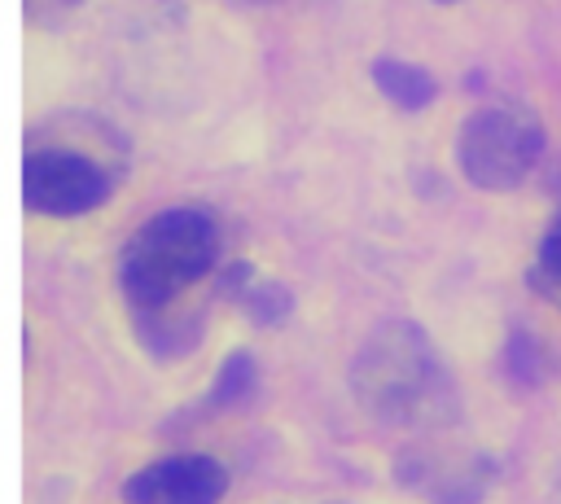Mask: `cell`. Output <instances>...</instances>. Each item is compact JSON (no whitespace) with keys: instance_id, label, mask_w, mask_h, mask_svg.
I'll return each instance as SVG.
<instances>
[{"instance_id":"6da1fadb","label":"cell","mask_w":561,"mask_h":504,"mask_svg":"<svg viewBox=\"0 0 561 504\" xmlns=\"http://www.w3.org/2000/svg\"><path fill=\"white\" fill-rule=\"evenodd\" d=\"M351 390L386 425H430L451 412V381L434 342L408 324H377L351 359Z\"/></svg>"},{"instance_id":"7a4b0ae2","label":"cell","mask_w":561,"mask_h":504,"mask_svg":"<svg viewBox=\"0 0 561 504\" xmlns=\"http://www.w3.org/2000/svg\"><path fill=\"white\" fill-rule=\"evenodd\" d=\"M215 224L193 206H175L131 232L118 259V285L140 316H153L193 289L215 267Z\"/></svg>"},{"instance_id":"3957f363","label":"cell","mask_w":561,"mask_h":504,"mask_svg":"<svg viewBox=\"0 0 561 504\" xmlns=\"http://www.w3.org/2000/svg\"><path fill=\"white\" fill-rule=\"evenodd\" d=\"M543 153V127L522 105H482L460 123L456 167L473 188L508 193L517 188Z\"/></svg>"},{"instance_id":"277c9868","label":"cell","mask_w":561,"mask_h":504,"mask_svg":"<svg viewBox=\"0 0 561 504\" xmlns=\"http://www.w3.org/2000/svg\"><path fill=\"white\" fill-rule=\"evenodd\" d=\"M105 193H110L105 171L70 149H39L22 167V202L31 215H48V219L88 215L105 202Z\"/></svg>"},{"instance_id":"5b68a950","label":"cell","mask_w":561,"mask_h":504,"mask_svg":"<svg viewBox=\"0 0 561 504\" xmlns=\"http://www.w3.org/2000/svg\"><path fill=\"white\" fill-rule=\"evenodd\" d=\"M224 495L228 469L197 451L153 460L123 482V504H219Z\"/></svg>"},{"instance_id":"8992f818","label":"cell","mask_w":561,"mask_h":504,"mask_svg":"<svg viewBox=\"0 0 561 504\" xmlns=\"http://www.w3.org/2000/svg\"><path fill=\"white\" fill-rule=\"evenodd\" d=\"M373 83L386 101H394L399 110H425L434 105L438 96V83L430 70L412 66V61H399V57H377L373 61Z\"/></svg>"},{"instance_id":"52a82bcc","label":"cell","mask_w":561,"mask_h":504,"mask_svg":"<svg viewBox=\"0 0 561 504\" xmlns=\"http://www.w3.org/2000/svg\"><path fill=\"white\" fill-rule=\"evenodd\" d=\"M250 390H254V359H250L245 351H232V355L224 359V368H219L215 390L206 394V403H210V408H237V403L250 399Z\"/></svg>"},{"instance_id":"ba28073f","label":"cell","mask_w":561,"mask_h":504,"mask_svg":"<svg viewBox=\"0 0 561 504\" xmlns=\"http://www.w3.org/2000/svg\"><path fill=\"white\" fill-rule=\"evenodd\" d=\"M530 285H535L543 298L561 302V215L548 224V232H543V241H539V259H535V267H530Z\"/></svg>"},{"instance_id":"9c48e42d","label":"cell","mask_w":561,"mask_h":504,"mask_svg":"<svg viewBox=\"0 0 561 504\" xmlns=\"http://www.w3.org/2000/svg\"><path fill=\"white\" fill-rule=\"evenodd\" d=\"M241 307L254 324H280L289 316V294L280 285H259V289L241 294Z\"/></svg>"},{"instance_id":"30bf717a","label":"cell","mask_w":561,"mask_h":504,"mask_svg":"<svg viewBox=\"0 0 561 504\" xmlns=\"http://www.w3.org/2000/svg\"><path fill=\"white\" fill-rule=\"evenodd\" d=\"M245 4H263V0H245Z\"/></svg>"},{"instance_id":"8fae6325","label":"cell","mask_w":561,"mask_h":504,"mask_svg":"<svg viewBox=\"0 0 561 504\" xmlns=\"http://www.w3.org/2000/svg\"><path fill=\"white\" fill-rule=\"evenodd\" d=\"M438 4H456V0H438Z\"/></svg>"}]
</instances>
